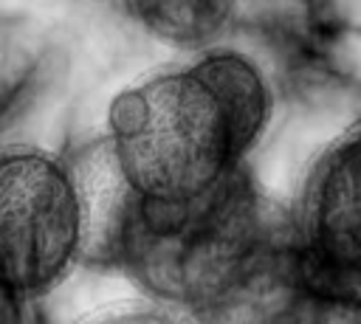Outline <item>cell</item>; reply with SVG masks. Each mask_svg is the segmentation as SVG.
I'll list each match as a JSON object with an SVG mask.
<instances>
[{
    "instance_id": "obj_6",
    "label": "cell",
    "mask_w": 361,
    "mask_h": 324,
    "mask_svg": "<svg viewBox=\"0 0 361 324\" xmlns=\"http://www.w3.org/2000/svg\"><path fill=\"white\" fill-rule=\"evenodd\" d=\"M296 324H361V285L305 287Z\"/></svg>"
},
{
    "instance_id": "obj_4",
    "label": "cell",
    "mask_w": 361,
    "mask_h": 324,
    "mask_svg": "<svg viewBox=\"0 0 361 324\" xmlns=\"http://www.w3.org/2000/svg\"><path fill=\"white\" fill-rule=\"evenodd\" d=\"M290 228L305 287L361 285V121L310 166Z\"/></svg>"
},
{
    "instance_id": "obj_2",
    "label": "cell",
    "mask_w": 361,
    "mask_h": 324,
    "mask_svg": "<svg viewBox=\"0 0 361 324\" xmlns=\"http://www.w3.org/2000/svg\"><path fill=\"white\" fill-rule=\"evenodd\" d=\"M274 118V87L240 48L209 45L121 87L104 113L113 197L175 208L248 172Z\"/></svg>"
},
{
    "instance_id": "obj_3",
    "label": "cell",
    "mask_w": 361,
    "mask_h": 324,
    "mask_svg": "<svg viewBox=\"0 0 361 324\" xmlns=\"http://www.w3.org/2000/svg\"><path fill=\"white\" fill-rule=\"evenodd\" d=\"M90 245V197L76 169L39 147H0V301L48 296Z\"/></svg>"
},
{
    "instance_id": "obj_8",
    "label": "cell",
    "mask_w": 361,
    "mask_h": 324,
    "mask_svg": "<svg viewBox=\"0 0 361 324\" xmlns=\"http://www.w3.org/2000/svg\"><path fill=\"white\" fill-rule=\"evenodd\" d=\"M0 324H8V318H6V304L0 301Z\"/></svg>"
},
{
    "instance_id": "obj_5",
    "label": "cell",
    "mask_w": 361,
    "mask_h": 324,
    "mask_svg": "<svg viewBox=\"0 0 361 324\" xmlns=\"http://www.w3.org/2000/svg\"><path fill=\"white\" fill-rule=\"evenodd\" d=\"M124 8L149 37L192 54L220 42L240 0H124Z\"/></svg>"
},
{
    "instance_id": "obj_7",
    "label": "cell",
    "mask_w": 361,
    "mask_h": 324,
    "mask_svg": "<svg viewBox=\"0 0 361 324\" xmlns=\"http://www.w3.org/2000/svg\"><path fill=\"white\" fill-rule=\"evenodd\" d=\"M85 324H189V321L149 299L144 304H121V307L102 310L99 316L87 318Z\"/></svg>"
},
{
    "instance_id": "obj_1",
    "label": "cell",
    "mask_w": 361,
    "mask_h": 324,
    "mask_svg": "<svg viewBox=\"0 0 361 324\" xmlns=\"http://www.w3.org/2000/svg\"><path fill=\"white\" fill-rule=\"evenodd\" d=\"M96 245L189 324H282L305 299L293 228L274 217L251 169L189 206L113 197Z\"/></svg>"
}]
</instances>
